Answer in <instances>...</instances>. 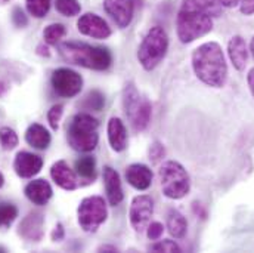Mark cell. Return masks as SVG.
Instances as JSON below:
<instances>
[{"mask_svg":"<svg viewBox=\"0 0 254 253\" xmlns=\"http://www.w3.org/2000/svg\"><path fill=\"white\" fill-rule=\"evenodd\" d=\"M195 76L210 87H223L228 80V64L219 43L207 42L192 54Z\"/></svg>","mask_w":254,"mask_h":253,"instance_id":"6da1fadb","label":"cell"},{"mask_svg":"<svg viewBox=\"0 0 254 253\" xmlns=\"http://www.w3.org/2000/svg\"><path fill=\"white\" fill-rule=\"evenodd\" d=\"M213 28V16L198 0H184L178 13V37L182 43H192Z\"/></svg>","mask_w":254,"mask_h":253,"instance_id":"7a4b0ae2","label":"cell"},{"mask_svg":"<svg viewBox=\"0 0 254 253\" xmlns=\"http://www.w3.org/2000/svg\"><path fill=\"white\" fill-rule=\"evenodd\" d=\"M61 55L68 63L98 71L110 68L113 63V55L107 48L90 46L86 43H64L61 46Z\"/></svg>","mask_w":254,"mask_h":253,"instance_id":"3957f363","label":"cell"},{"mask_svg":"<svg viewBox=\"0 0 254 253\" xmlns=\"http://www.w3.org/2000/svg\"><path fill=\"white\" fill-rule=\"evenodd\" d=\"M99 122L87 113H80L72 117L68 127V144L75 151L89 153L98 145Z\"/></svg>","mask_w":254,"mask_h":253,"instance_id":"277c9868","label":"cell"},{"mask_svg":"<svg viewBox=\"0 0 254 253\" xmlns=\"http://www.w3.org/2000/svg\"><path fill=\"white\" fill-rule=\"evenodd\" d=\"M161 190L166 197L172 200H181L190 191V178L187 169L175 160L163 163L158 170Z\"/></svg>","mask_w":254,"mask_h":253,"instance_id":"5b68a950","label":"cell"},{"mask_svg":"<svg viewBox=\"0 0 254 253\" xmlns=\"http://www.w3.org/2000/svg\"><path fill=\"white\" fill-rule=\"evenodd\" d=\"M169 49V37L167 33L161 27H152L146 36L143 37L139 51H137V60L140 65L151 71L158 64L163 61Z\"/></svg>","mask_w":254,"mask_h":253,"instance_id":"8992f818","label":"cell"},{"mask_svg":"<svg viewBox=\"0 0 254 253\" xmlns=\"http://www.w3.org/2000/svg\"><path fill=\"white\" fill-rule=\"evenodd\" d=\"M123 105H125V113L130 119V123H131L133 129L136 132L145 130L146 126L149 125V120H151L152 107L146 98L140 96V93L137 92V89L131 83L126 84V87H125Z\"/></svg>","mask_w":254,"mask_h":253,"instance_id":"52a82bcc","label":"cell"},{"mask_svg":"<svg viewBox=\"0 0 254 253\" xmlns=\"http://www.w3.org/2000/svg\"><path fill=\"white\" fill-rule=\"evenodd\" d=\"M78 224L86 233H95L107 219V203L102 197L92 195L81 200L78 210Z\"/></svg>","mask_w":254,"mask_h":253,"instance_id":"ba28073f","label":"cell"},{"mask_svg":"<svg viewBox=\"0 0 254 253\" xmlns=\"http://www.w3.org/2000/svg\"><path fill=\"white\" fill-rule=\"evenodd\" d=\"M52 86L54 90L64 98H72L80 93L83 87L81 76L69 68H58L52 74Z\"/></svg>","mask_w":254,"mask_h":253,"instance_id":"9c48e42d","label":"cell"},{"mask_svg":"<svg viewBox=\"0 0 254 253\" xmlns=\"http://www.w3.org/2000/svg\"><path fill=\"white\" fill-rule=\"evenodd\" d=\"M154 213V201L149 195H137L133 198L130 206V224L134 231H143Z\"/></svg>","mask_w":254,"mask_h":253,"instance_id":"30bf717a","label":"cell"},{"mask_svg":"<svg viewBox=\"0 0 254 253\" xmlns=\"http://www.w3.org/2000/svg\"><path fill=\"white\" fill-rule=\"evenodd\" d=\"M77 28L81 34L92 39H108L111 36V28L107 21L95 13H84L77 22Z\"/></svg>","mask_w":254,"mask_h":253,"instance_id":"8fae6325","label":"cell"},{"mask_svg":"<svg viewBox=\"0 0 254 253\" xmlns=\"http://www.w3.org/2000/svg\"><path fill=\"white\" fill-rule=\"evenodd\" d=\"M104 7L120 28H126L133 19L134 0H104Z\"/></svg>","mask_w":254,"mask_h":253,"instance_id":"7c38bea8","label":"cell"},{"mask_svg":"<svg viewBox=\"0 0 254 253\" xmlns=\"http://www.w3.org/2000/svg\"><path fill=\"white\" fill-rule=\"evenodd\" d=\"M42 166H43L42 157L36 156L33 153H27V151L18 153L15 157V162H13V169H15L16 175L24 179L33 178L34 175H37L40 172Z\"/></svg>","mask_w":254,"mask_h":253,"instance_id":"4fadbf2b","label":"cell"},{"mask_svg":"<svg viewBox=\"0 0 254 253\" xmlns=\"http://www.w3.org/2000/svg\"><path fill=\"white\" fill-rule=\"evenodd\" d=\"M152 170L142 163H133L127 168L126 179L127 182L139 191L148 190L152 184Z\"/></svg>","mask_w":254,"mask_h":253,"instance_id":"5bb4252c","label":"cell"},{"mask_svg":"<svg viewBox=\"0 0 254 253\" xmlns=\"http://www.w3.org/2000/svg\"><path fill=\"white\" fill-rule=\"evenodd\" d=\"M104 184H105V192H107L108 203L111 206H119L125 197L119 172L110 166L104 168Z\"/></svg>","mask_w":254,"mask_h":253,"instance_id":"9a60e30c","label":"cell"},{"mask_svg":"<svg viewBox=\"0 0 254 253\" xmlns=\"http://www.w3.org/2000/svg\"><path fill=\"white\" fill-rule=\"evenodd\" d=\"M43 225H45V219H43L42 213L31 212L21 222V225H19V234L24 239H27V240L37 242L43 236Z\"/></svg>","mask_w":254,"mask_h":253,"instance_id":"2e32d148","label":"cell"},{"mask_svg":"<svg viewBox=\"0 0 254 253\" xmlns=\"http://www.w3.org/2000/svg\"><path fill=\"white\" fill-rule=\"evenodd\" d=\"M51 176L55 181V184L58 187H61L63 190L72 191L77 188V178L74 170L66 165V162L60 160L57 162L52 169H51Z\"/></svg>","mask_w":254,"mask_h":253,"instance_id":"e0dca14e","label":"cell"},{"mask_svg":"<svg viewBox=\"0 0 254 253\" xmlns=\"http://www.w3.org/2000/svg\"><path fill=\"white\" fill-rule=\"evenodd\" d=\"M228 55L235 70L243 71L249 61V48L241 36H234L228 43Z\"/></svg>","mask_w":254,"mask_h":253,"instance_id":"ac0fdd59","label":"cell"},{"mask_svg":"<svg viewBox=\"0 0 254 253\" xmlns=\"http://www.w3.org/2000/svg\"><path fill=\"white\" fill-rule=\"evenodd\" d=\"M52 187L45 179H34L25 187L27 198L39 206H45L52 198Z\"/></svg>","mask_w":254,"mask_h":253,"instance_id":"d6986e66","label":"cell"},{"mask_svg":"<svg viewBox=\"0 0 254 253\" xmlns=\"http://www.w3.org/2000/svg\"><path fill=\"white\" fill-rule=\"evenodd\" d=\"M108 141L114 151L122 153L127 147V132L123 122L117 117L110 119L108 122Z\"/></svg>","mask_w":254,"mask_h":253,"instance_id":"ffe728a7","label":"cell"},{"mask_svg":"<svg viewBox=\"0 0 254 253\" xmlns=\"http://www.w3.org/2000/svg\"><path fill=\"white\" fill-rule=\"evenodd\" d=\"M25 141L28 145L37 150H46L51 144V133L39 123H33L25 132Z\"/></svg>","mask_w":254,"mask_h":253,"instance_id":"44dd1931","label":"cell"},{"mask_svg":"<svg viewBox=\"0 0 254 253\" xmlns=\"http://www.w3.org/2000/svg\"><path fill=\"white\" fill-rule=\"evenodd\" d=\"M167 228L175 239H184L187 236L188 222L187 218L176 209H170L167 215Z\"/></svg>","mask_w":254,"mask_h":253,"instance_id":"7402d4cb","label":"cell"},{"mask_svg":"<svg viewBox=\"0 0 254 253\" xmlns=\"http://www.w3.org/2000/svg\"><path fill=\"white\" fill-rule=\"evenodd\" d=\"M95 169H96V162L93 157L87 156V157H81L75 162V172L84 179H93Z\"/></svg>","mask_w":254,"mask_h":253,"instance_id":"603a6c76","label":"cell"},{"mask_svg":"<svg viewBox=\"0 0 254 253\" xmlns=\"http://www.w3.org/2000/svg\"><path fill=\"white\" fill-rule=\"evenodd\" d=\"M211 16H219L223 7H234L238 0H198Z\"/></svg>","mask_w":254,"mask_h":253,"instance_id":"cb8c5ba5","label":"cell"},{"mask_svg":"<svg viewBox=\"0 0 254 253\" xmlns=\"http://www.w3.org/2000/svg\"><path fill=\"white\" fill-rule=\"evenodd\" d=\"M18 216V209L10 203H0V228H7Z\"/></svg>","mask_w":254,"mask_h":253,"instance_id":"d4e9b609","label":"cell"},{"mask_svg":"<svg viewBox=\"0 0 254 253\" xmlns=\"http://www.w3.org/2000/svg\"><path fill=\"white\" fill-rule=\"evenodd\" d=\"M81 105L86 110H92V111H99L102 110V107L105 105V98L99 90H92L86 95L84 101L81 102Z\"/></svg>","mask_w":254,"mask_h":253,"instance_id":"484cf974","label":"cell"},{"mask_svg":"<svg viewBox=\"0 0 254 253\" xmlns=\"http://www.w3.org/2000/svg\"><path fill=\"white\" fill-rule=\"evenodd\" d=\"M28 12L36 18H43L51 9V0H25Z\"/></svg>","mask_w":254,"mask_h":253,"instance_id":"4316f807","label":"cell"},{"mask_svg":"<svg viewBox=\"0 0 254 253\" xmlns=\"http://www.w3.org/2000/svg\"><path fill=\"white\" fill-rule=\"evenodd\" d=\"M55 4L57 10L64 16H75L81 10L78 0H55Z\"/></svg>","mask_w":254,"mask_h":253,"instance_id":"83f0119b","label":"cell"},{"mask_svg":"<svg viewBox=\"0 0 254 253\" xmlns=\"http://www.w3.org/2000/svg\"><path fill=\"white\" fill-rule=\"evenodd\" d=\"M64 36H65V27L63 24H52L46 27L43 31V37L48 45H57Z\"/></svg>","mask_w":254,"mask_h":253,"instance_id":"f1b7e54d","label":"cell"},{"mask_svg":"<svg viewBox=\"0 0 254 253\" xmlns=\"http://www.w3.org/2000/svg\"><path fill=\"white\" fill-rule=\"evenodd\" d=\"M0 145L3 150H13L18 145V136L10 127L0 129Z\"/></svg>","mask_w":254,"mask_h":253,"instance_id":"f546056e","label":"cell"},{"mask_svg":"<svg viewBox=\"0 0 254 253\" xmlns=\"http://www.w3.org/2000/svg\"><path fill=\"white\" fill-rule=\"evenodd\" d=\"M152 252H166V253H179L181 248L178 243H175L173 240H163V242H157L149 248Z\"/></svg>","mask_w":254,"mask_h":253,"instance_id":"4dcf8cb0","label":"cell"},{"mask_svg":"<svg viewBox=\"0 0 254 253\" xmlns=\"http://www.w3.org/2000/svg\"><path fill=\"white\" fill-rule=\"evenodd\" d=\"M63 105H61V104H57V105H54V107L49 110V113H48L49 125H51V127H52L54 130H57V129L60 127V120H61V117H63Z\"/></svg>","mask_w":254,"mask_h":253,"instance_id":"1f68e13d","label":"cell"},{"mask_svg":"<svg viewBox=\"0 0 254 253\" xmlns=\"http://www.w3.org/2000/svg\"><path fill=\"white\" fill-rule=\"evenodd\" d=\"M164 233V227L160 222H151L146 227V234L149 240H158Z\"/></svg>","mask_w":254,"mask_h":253,"instance_id":"d6a6232c","label":"cell"},{"mask_svg":"<svg viewBox=\"0 0 254 253\" xmlns=\"http://www.w3.org/2000/svg\"><path fill=\"white\" fill-rule=\"evenodd\" d=\"M12 21L16 27H25L28 24V19L24 13V10L21 7H15L12 12Z\"/></svg>","mask_w":254,"mask_h":253,"instance_id":"836d02e7","label":"cell"},{"mask_svg":"<svg viewBox=\"0 0 254 253\" xmlns=\"http://www.w3.org/2000/svg\"><path fill=\"white\" fill-rule=\"evenodd\" d=\"M164 153H166V151H164V147H163L160 142H155V144H152L151 148H149V159H152L154 162H157V160L163 159Z\"/></svg>","mask_w":254,"mask_h":253,"instance_id":"e575fe53","label":"cell"},{"mask_svg":"<svg viewBox=\"0 0 254 253\" xmlns=\"http://www.w3.org/2000/svg\"><path fill=\"white\" fill-rule=\"evenodd\" d=\"M241 12L244 15H253L254 13V0H238Z\"/></svg>","mask_w":254,"mask_h":253,"instance_id":"d590c367","label":"cell"},{"mask_svg":"<svg viewBox=\"0 0 254 253\" xmlns=\"http://www.w3.org/2000/svg\"><path fill=\"white\" fill-rule=\"evenodd\" d=\"M64 237V228L61 224H58L57 225V228L54 230V233H52V239H54V242H60V240H63Z\"/></svg>","mask_w":254,"mask_h":253,"instance_id":"8d00e7d4","label":"cell"},{"mask_svg":"<svg viewBox=\"0 0 254 253\" xmlns=\"http://www.w3.org/2000/svg\"><path fill=\"white\" fill-rule=\"evenodd\" d=\"M247 83H249V87H250V92L254 98V68H252L247 74Z\"/></svg>","mask_w":254,"mask_h":253,"instance_id":"74e56055","label":"cell"},{"mask_svg":"<svg viewBox=\"0 0 254 253\" xmlns=\"http://www.w3.org/2000/svg\"><path fill=\"white\" fill-rule=\"evenodd\" d=\"M99 251H107V252H117V249H116V248H113V246H102V248H99Z\"/></svg>","mask_w":254,"mask_h":253,"instance_id":"f35d334b","label":"cell"},{"mask_svg":"<svg viewBox=\"0 0 254 253\" xmlns=\"http://www.w3.org/2000/svg\"><path fill=\"white\" fill-rule=\"evenodd\" d=\"M6 89H7V86H6V84H4L3 82H0V95H3Z\"/></svg>","mask_w":254,"mask_h":253,"instance_id":"ab89813d","label":"cell"},{"mask_svg":"<svg viewBox=\"0 0 254 253\" xmlns=\"http://www.w3.org/2000/svg\"><path fill=\"white\" fill-rule=\"evenodd\" d=\"M250 51H252V54H253V58H254V37H253V40H252V45H250Z\"/></svg>","mask_w":254,"mask_h":253,"instance_id":"60d3db41","label":"cell"},{"mask_svg":"<svg viewBox=\"0 0 254 253\" xmlns=\"http://www.w3.org/2000/svg\"><path fill=\"white\" fill-rule=\"evenodd\" d=\"M3 182H4V178H3V175H1V172H0V188H1V185H3Z\"/></svg>","mask_w":254,"mask_h":253,"instance_id":"b9f144b4","label":"cell"},{"mask_svg":"<svg viewBox=\"0 0 254 253\" xmlns=\"http://www.w3.org/2000/svg\"><path fill=\"white\" fill-rule=\"evenodd\" d=\"M6 1H9V0H0V3H6Z\"/></svg>","mask_w":254,"mask_h":253,"instance_id":"7bdbcfd3","label":"cell"}]
</instances>
